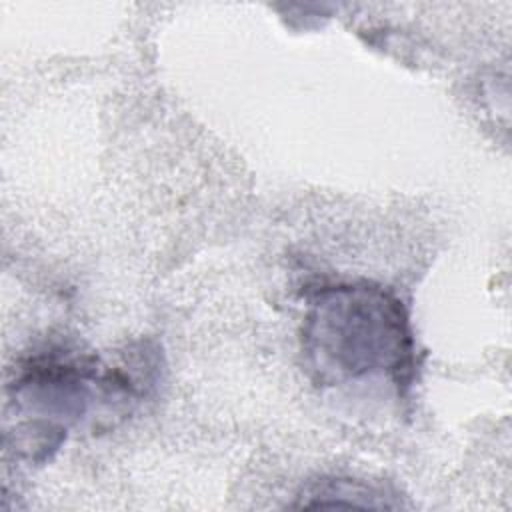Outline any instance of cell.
<instances>
[{"label": "cell", "instance_id": "obj_1", "mask_svg": "<svg viewBox=\"0 0 512 512\" xmlns=\"http://www.w3.org/2000/svg\"><path fill=\"white\" fill-rule=\"evenodd\" d=\"M302 350L322 382L388 376L408 384L414 336L402 300L366 280L322 284L308 294Z\"/></svg>", "mask_w": 512, "mask_h": 512}, {"label": "cell", "instance_id": "obj_2", "mask_svg": "<svg viewBox=\"0 0 512 512\" xmlns=\"http://www.w3.org/2000/svg\"><path fill=\"white\" fill-rule=\"evenodd\" d=\"M382 496L372 486H364L358 480H322L308 488L302 496V504L306 508H378L380 504L372 498Z\"/></svg>", "mask_w": 512, "mask_h": 512}]
</instances>
